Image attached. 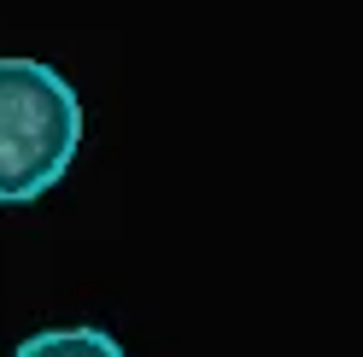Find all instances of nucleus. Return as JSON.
<instances>
[{"label":"nucleus","instance_id":"f257e3e1","mask_svg":"<svg viewBox=\"0 0 363 357\" xmlns=\"http://www.w3.org/2000/svg\"><path fill=\"white\" fill-rule=\"evenodd\" d=\"M82 147V100L53 64L0 59V205H35Z\"/></svg>","mask_w":363,"mask_h":357},{"label":"nucleus","instance_id":"f03ea898","mask_svg":"<svg viewBox=\"0 0 363 357\" xmlns=\"http://www.w3.org/2000/svg\"><path fill=\"white\" fill-rule=\"evenodd\" d=\"M12 357H129L106 328H48V334H30Z\"/></svg>","mask_w":363,"mask_h":357}]
</instances>
